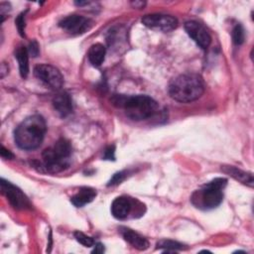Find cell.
I'll return each instance as SVG.
<instances>
[{
  "instance_id": "cell-1",
  "label": "cell",
  "mask_w": 254,
  "mask_h": 254,
  "mask_svg": "<svg viewBox=\"0 0 254 254\" xmlns=\"http://www.w3.org/2000/svg\"><path fill=\"white\" fill-rule=\"evenodd\" d=\"M46 131L47 126L43 116L31 115L18 125L14 132V140L21 149L34 150L42 144Z\"/></svg>"
},
{
  "instance_id": "cell-2",
  "label": "cell",
  "mask_w": 254,
  "mask_h": 254,
  "mask_svg": "<svg viewBox=\"0 0 254 254\" xmlns=\"http://www.w3.org/2000/svg\"><path fill=\"white\" fill-rule=\"evenodd\" d=\"M111 102L124 109L125 114L132 120H144L152 117L158 109V103L148 95L115 94Z\"/></svg>"
},
{
  "instance_id": "cell-3",
  "label": "cell",
  "mask_w": 254,
  "mask_h": 254,
  "mask_svg": "<svg viewBox=\"0 0 254 254\" xmlns=\"http://www.w3.org/2000/svg\"><path fill=\"white\" fill-rule=\"evenodd\" d=\"M204 91V83L197 73L188 72L175 77L169 85L170 96L179 102H191Z\"/></svg>"
},
{
  "instance_id": "cell-4",
  "label": "cell",
  "mask_w": 254,
  "mask_h": 254,
  "mask_svg": "<svg viewBox=\"0 0 254 254\" xmlns=\"http://www.w3.org/2000/svg\"><path fill=\"white\" fill-rule=\"evenodd\" d=\"M71 145L64 138L59 139L53 147L47 148L43 154V168L52 174L60 173L69 166Z\"/></svg>"
},
{
  "instance_id": "cell-5",
  "label": "cell",
  "mask_w": 254,
  "mask_h": 254,
  "mask_svg": "<svg viewBox=\"0 0 254 254\" xmlns=\"http://www.w3.org/2000/svg\"><path fill=\"white\" fill-rule=\"evenodd\" d=\"M227 184L224 178H216L203 185L191 195V202L197 208L208 210L218 206L223 199V189Z\"/></svg>"
},
{
  "instance_id": "cell-6",
  "label": "cell",
  "mask_w": 254,
  "mask_h": 254,
  "mask_svg": "<svg viewBox=\"0 0 254 254\" xmlns=\"http://www.w3.org/2000/svg\"><path fill=\"white\" fill-rule=\"evenodd\" d=\"M34 74L42 82L52 89L58 90L63 86L64 77L61 71L51 64H38L34 68Z\"/></svg>"
},
{
  "instance_id": "cell-7",
  "label": "cell",
  "mask_w": 254,
  "mask_h": 254,
  "mask_svg": "<svg viewBox=\"0 0 254 254\" xmlns=\"http://www.w3.org/2000/svg\"><path fill=\"white\" fill-rule=\"evenodd\" d=\"M1 191L15 209H26L31 206L25 193L19 188L4 179H1Z\"/></svg>"
},
{
  "instance_id": "cell-8",
  "label": "cell",
  "mask_w": 254,
  "mask_h": 254,
  "mask_svg": "<svg viewBox=\"0 0 254 254\" xmlns=\"http://www.w3.org/2000/svg\"><path fill=\"white\" fill-rule=\"evenodd\" d=\"M142 23L156 31L161 32H171L178 27V20L166 14H148L142 18Z\"/></svg>"
},
{
  "instance_id": "cell-9",
  "label": "cell",
  "mask_w": 254,
  "mask_h": 254,
  "mask_svg": "<svg viewBox=\"0 0 254 254\" xmlns=\"http://www.w3.org/2000/svg\"><path fill=\"white\" fill-rule=\"evenodd\" d=\"M93 22L86 17L79 15H69L59 22V26L71 35H81L87 32Z\"/></svg>"
},
{
  "instance_id": "cell-10",
  "label": "cell",
  "mask_w": 254,
  "mask_h": 254,
  "mask_svg": "<svg viewBox=\"0 0 254 254\" xmlns=\"http://www.w3.org/2000/svg\"><path fill=\"white\" fill-rule=\"evenodd\" d=\"M185 30L188 35L201 49H206L211 43V37L205 27L197 21H188L185 23Z\"/></svg>"
},
{
  "instance_id": "cell-11",
  "label": "cell",
  "mask_w": 254,
  "mask_h": 254,
  "mask_svg": "<svg viewBox=\"0 0 254 254\" xmlns=\"http://www.w3.org/2000/svg\"><path fill=\"white\" fill-rule=\"evenodd\" d=\"M132 209V201L127 196L116 197L111 204V213L117 219L126 218Z\"/></svg>"
},
{
  "instance_id": "cell-12",
  "label": "cell",
  "mask_w": 254,
  "mask_h": 254,
  "mask_svg": "<svg viewBox=\"0 0 254 254\" xmlns=\"http://www.w3.org/2000/svg\"><path fill=\"white\" fill-rule=\"evenodd\" d=\"M119 231L124 240L131 244L134 248L138 250H146L149 247V241L136 231L127 227H120Z\"/></svg>"
},
{
  "instance_id": "cell-13",
  "label": "cell",
  "mask_w": 254,
  "mask_h": 254,
  "mask_svg": "<svg viewBox=\"0 0 254 254\" xmlns=\"http://www.w3.org/2000/svg\"><path fill=\"white\" fill-rule=\"evenodd\" d=\"M53 105L61 117H66L72 111V100L66 92L58 93L53 98Z\"/></svg>"
},
{
  "instance_id": "cell-14",
  "label": "cell",
  "mask_w": 254,
  "mask_h": 254,
  "mask_svg": "<svg viewBox=\"0 0 254 254\" xmlns=\"http://www.w3.org/2000/svg\"><path fill=\"white\" fill-rule=\"evenodd\" d=\"M96 196V190L92 188L83 187L78 190V191L71 196L70 201L76 207H81L86 203L91 202Z\"/></svg>"
},
{
  "instance_id": "cell-15",
  "label": "cell",
  "mask_w": 254,
  "mask_h": 254,
  "mask_svg": "<svg viewBox=\"0 0 254 254\" xmlns=\"http://www.w3.org/2000/svg\"><path fill=\"white\" fill-rule=\"evenodd\" d=\"M221 170L231 176L233 179L239 181L240 183L244 184V185H247L249 187H253V176L251 173H247L245 171H242L236 167H233V166H223L221 168Z\"/></svg>"
},
{
  "instance_id": "cell-16",
  "label": "cell",
  "mask_w": 254,
  "mask_h": 254,
  "mask_svg": "<svg viewBox=\"0 0 254 254\" xmlns=\"http://www.w3.org/2000/svg\"><path fill=\"white\" fill-rule=\"evenodd\" d=\"M29 53L26 47L18 46L15 49V58L19 64L20 74L23 78H26L29 73Z\"/></svg>"
},
{
  "instance_id": "cell-17",
  "label": "cell",
  "mask_w": 254,
  "mask_h": 254,
  "mask_svg": "<svg viewBox=\"0 0 254 254\" xmlns=\"http://www.w3.org/2000/svg\"><path fill=\"white\" fill-rule=\"evenodd\" d=\"M105 54H106V49L102 44H94L89 48V51L87 53V57L88 60L90 62V64L93 66H99L101 65V64L104 61L105 58Z\"/></svg>"
},
{
  "instance_id": "cell-18",
  "label": "cell",
  "mask_w": 254,
  "mask_h": 254,
  "mask_svg": "<svg viewBox=\"0 0 254 254\" xmlns=\"http://www.w3.org/2000/svg\"><path fill=\"white\" fill-rule=\"evenodd\" d=\"M184 244L171 239H163L157 243V248L165 249V252H176L184 249Z\"/></svg>"
},
{
  "instance_id": "cell-19",
  "label": "cell",
  "mask_w": 254,
  "mask_h": 254,
  "mask_svg": "<svg viewBox=\"0 0 254 254\" xmlns=\"http://www.w3.org/2000/svg\"><path fill=\"white\" fill-rule=\"evenodd\" d=\"M232 41L235 45H242L244 43L245 40V33H244V29L240 24H237L233 30H232Z\"/></svg>"
},
{
  "instance_id": "cell-20",
  "label": "cell",
  "mask_w": 254,
  "mask_h": 254,
  "mask_svg": "<svg viewBox=\"0 0 254 254\" xmlns=\"http://www.w3.org/2000/svg\"><path fill=\"white\" fill-rule=\"evenodd\" d=\"M74 238L76 239L77 242H79L80 244H82L85 247H92L95 244L92 237L87 236V235H85L84 233H82L80 231H75L74 232Z\"/></svg>"
},
{
  "instance_id": "cell-21",
  "label": "cell",
  "mask_w": 254,
  "mask_h": 254,
  "mask_svg": "<svg viewBox=\"0 0 254 254\" xmlns=\"http://www.w3.org/2000/svg\"><path fill=\"white\" fill-rule=\"evenodd\" d=\"M25 15H26V12H22L21 14L18 15V17L15 20V24L18 29V32L22 37H25Z\"/></svg>"
},
{
  "instance_id": "cell-22",
  "label": "cell",
  "mask_w": 254,
  "mask_h": 254,
  "mask_svg": "<svg viewBox=\"0 0 254 254\" xmlns=\"http://www.w3.org/2000/svg\"><path fill=\"white\" fill-rule=\"evenodd\" d=\"M125 174H126L125 172H118V173L114 174L112 176V178L110 179V181H109L107 186H115V185L120 184L125 179V177H126Z\"/></svg>"
},
{
  "instance_id": "cell-23",
  "label": "cell",
  "mask_w": 254,
  "mask_h": 254,
  "mask_svg": "<svg viewBox=\"0 0 254 254\" xmlns=\"http://www.w3.org/2000/svg\"><path fill=\"white\" fill-rule=\"evenodd\" d=\"M28 53L32 56V57H37L39 55V45L36 41H32L29 45L28 48Z\"/></svg>"
},
{
  "instance_id": "cell-24",
  "label": "cell",
  "mask_w": 254,
  "mask_h": 254,
  "mask_svg": "<svg viewBox=\"0 0 254 254\" xmlns=\"http://www.w3.org/2000/svg\"><path fill=\"white\" fill-rule=\"evenodd\" d=\"M115 147L114 146H109L108 148H106V150L104 151V156L103 159L104 160H115Z\"/></svg>"
},
{
  "instance_id": "cell-25",
  "label": "cell",
  "mask_w": 254,
  "mask_h": 254,
  "mask_svg": "<svg viewBox=\"0 0 254 254\" xmlns=\"http://www.w3.org/2000/svg\"><path fill=\"white\" fill-rule=\"evenodd\" d=\"M1 157L3 159H13L14 155L9 150H7L4 146H2V148H1Z\"/></svg>"
},
{
  "instance_id": "cell-26",
  "label": "cell",
  "mask_w": 254,
  "mask_h": 254,
  "mask_svg": "<svg viewBox=\"0 0 254 254\" xmlns=\"http://www.w3.org/2000/svg\"><path fill=\"white\" fill-rule=\"evenodd\" d=\"M103 252H104V245L101 243H95L92 253H103Z\"/></svg>"
},
{
  "instance_id": "cell-27",
  "label": "cell",
  "mask_w": 254,
  "mask_h": 254,
  "mask_svg": "<svg viewBox=\"0 0 254 254\" xmlns=\"http://www.w3.org/2000/svg\"><path fill=\"white\" fill-rule=\"evenodd\" d=\"M132 5L136 8H142L144 5H145V2H142V1H135V2H132Z\"/></svg>"
}]
</instances>
